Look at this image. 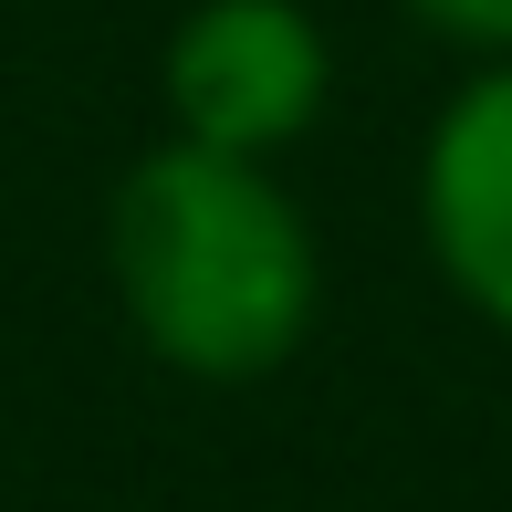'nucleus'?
Listing matches in <instances>:
<instances>
[{
  "label": "nucleus",
  "mask_w": 512,
  "mask_h": 512,
  "mask_svg": "<svg viewBox=\"0 0 512 512\" xmlns=\"http://www.w3.org/2000/svg\"><path fill=\"white\" fill-rule=\"evenodd\" d=\"M168 115L189 147L283 157L335 95V42L304 0H189L168 32Z\"/></svg>",
  "instance_id": "2"
},
{
  "label": "nucleus",
  "mask_w": 512,
  "mask_h": 512,
  "mask_svg": "<svg viewBox=\"0 0 512 512\" xmlns=\"http://www.w3.org/2000/svg\"><path fill=\"white\" fill-rule=\"evenodd\" d=\"M429 32L471 42V53H512V0H408Z\"/></svg>",
  "instance_id": "4"
},
{
  "label": "nucleus",
  "mask_w": 512,
  "mask_h": 512,
  "mask_svg": "<svg viewBox=\"0 0 512 512\" xmlns=\"http://www.w3.org/2000/svg\"><path fill=\"white\" fill-rule=\"evenodd\" d=\"M105 272L136 345L199 387H251L304 356L324 314V251L272 157L220 147H147L115 178L105 209Z\"/></svg>",
  "instance_id": "1"
},
{
  "label": "nucleus",
  "mask_w": 512,
  "mask_h": 512,
  "mask_svg": "<svg viewBox=\"0 0 512 512\" xmlns=\"http://www.w3.org/2000/svg\"><path fill=\"white\" fill-rule=\"evenodd\" d=\"M418 230L450 293L512 335V53H492L439 105L418 147Z\"/></svg>",
  "instance_id": "3"
}]
</instances>
